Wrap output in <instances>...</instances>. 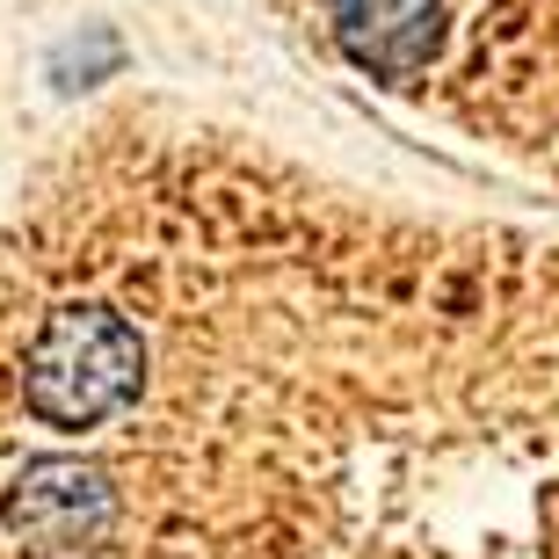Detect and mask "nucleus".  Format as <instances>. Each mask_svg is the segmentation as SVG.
<instances>
[{
	"label": "nucleus",
	"instance_id": "nucleus-1",
	"mask_svg": "<svg viewBox=\"0 0 559 559\" xmlns=\"http://www.w3.org/2000/svg\"><path fill=\"white\" fill-rule=\"evenodd\" d=\"M356 81L559 167V0H290Z\"/></svg>",
	"mask_w": 559,
	"mask_h": 559
},
{
	"label": "nucleus",
	"instance_id": "nucleus-2",
	"mask_svg": "<svg viewBox=\"0 0 559 559\" xmlns=\"http://www.w3.org/2000/svg\"><path fill=\"white\" fill-rule=\"evenodd\" d=\"M145 385V342L117 306H59L22 349V407L51 429H95Z\"/></svg>",
	"mask_w": 559,
	"mask_h": 559
},
{
	"label": "nucleus",
	"instance_id": "nucleus-3",
	"mask_svg": "<svg viewBox=\"0 0 559 559\" xmlns=\"http://www.w3.org/2000/svg\"><path fill=\"white\" fill-rule=\"evenodd\" d=\"M0 523L15 531L29 552H81L117 523V487L81 457H37L29 473L8 487Z\"/></svg>",
	"mask_w": 559,
	"mask_h": 559
}]
</instances>
